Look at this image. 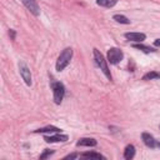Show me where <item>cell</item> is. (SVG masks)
<instances>
[{
    "label": "cell",
    "mask_w": 160,
    "mask_h": 160,
    "mask_svg": "<svg viewBox=\"0 0 160 160\" xmlns=\"http://www.w3.org/2000/svg\"><path fill=\"white\" fill-rule=\"evenodd\" d=\"M71 58H72V49H71V48H65V49L61 51V54L59 55V58H58V61H56V70H58V71H62V70L69 65Z\"/></svg>",
    "instance_id": "cell-1"
},
{
    "label": "cell",
    "mask_w": 160,
    "mask_h": 160,
    "mask_svg": "<svg viewBox=\"0 0 160 160\" xmlns=\"http://www.w3.org/2000/svg\"><path fill=\"white\" fill-rule=\"evenodd\" d=\"M94 58H95V61H96V64L99 65L100 70L105 74V76H106L109 80H111V74H110V70H109L108 62H106V60H105L104 55H102L98 49H94Z\"/></svg>",
    "instance_id": "cell-2"
},
{
    "label": "cell",
    "mask_w": 160,
    "mask_h": 160,
    "mask_svg": "<svg viewBox=\"0 0 160 160\" xmlns=\"http://www.w3.org/2000/svg\"><path fill=\"white\" fill-rule=\"evenodd\" d=\"M51 89H52V94H54V101L55 104H61L64 95H65V86L62 82L60 81H52L51 82Z\"/></svg>",
    "instance_id": "cell-3"
},
{
    "label": "cell",
    "mask_w": 160,
    "mask_h": 160,
    "mask_svg": "<svg viewBox=\"0 0 160 160\" xmlns=\"http://www.w3.org/2000/svg\"><path fill=\"white\" fill-rule=\"evenodd\" d=\"M122 58H124V54H122V51L120 49H118V48H110L108 50V61L110 64H114L115 65V64L120 62L122 60Z\"/></svg>",
    "instance_id": "cell-4"
},
{
    "label": "cell",
    "mask_w": 160,
    "mask_h": 160,
    "mask_svg": "<svg viewBox=\"0 0 160 160\" xmlns=\"http://www.w3.org/2000/svg\"><path fill=\"white\" fill-rule=\"evenodd\" d=\"M19 71H20V75H21L22 80L25 81V84H26L28 86H30V85H31V72H30L29 68H28L22 61L19 62Z\"/></svg>",
    "instance_id": "cell-5"
},
{
    "label": "cell",
    "mask_w": 160,
    "mask_h": 160,
    "mask_svg": "<svg viewBox=\"0 0 160 160\" xmlns=\"http://www.w3.org/2000/svg\"><path fill=\"white\" fill-rule=\"evenodd\" d=\"M21 2L25 5V8L34 14L35 16H38L40 14V8L36 2V0H21Z\"/></svg>",
    "instance_id": "cell-6"
},
{
    "label": "cell",
    "mask_w": 160,
    "mask_h": 160,
    "mask_svg": "<svg viewBox=\"0 0 160 160\" xmlns=\"http://www.w3.org/2000/svg\"><path fill=\"white\" fill-rule=\"evenodd\" d=\"M68 139H69L68 135H62L60 132H56V135H50V136H45L44 138V140L46 142H59V141L64 142V141H68Z\"/></svg>",
    "instance_id": "cell-7"
},
{
    "label": "cell",
    "mask_w": 160,
    "mask_h": 160,
    "mask_svg": "<svg viewBox=\"0 0 160 160\" xmlns=\"http://www.w3.org/2000/svg\"><path fill=\"white\" fill-rule=\"evenodd\" d=\"M125 38L128 40H131V41H136V42H141L145 40V34L142 32H125Z\"/></svg>",
    "instance_id": "cell-8"
},
{
    "label": "cell",
    "mask_w": 160,
    "mask_h": 160,
    "mask_svg": "<svg viewBox=\"0 0 160 160\" xmlns=\"http://www.w3.org/2000/svg\"><path fill=\"white\" fill-rule=\"evenodd\" d=\"M141 138H142L144 144H145L148 148L154 149V148L156 146V141H155L154 136H152V135H150L149 132H142V134H141Z\"/></svg>",
    "instance_id": "cell-9"
},
{
    "label": "cell",
    "mask_w": 160,
    "mask_h": 160,
    "mask_svg": "<svg viewBox=\"0 0 160 160\" xmlns=\"http://www.w3.org/2000/svg\"><path fill=\"white\" fill-rule=\"evenodd\" d=\"M96 144H98V141L92 138H81L76 142L78 146H96Z\"/></svg>",
    "instance_id": "cell-10"
},
{
    "label": "cell",
    "mask_w": 160,
    "mask_h": 160,
    "mask_svg": "<svg viewBox=\"0 0 160 160\" xmlns=\"http://www.w3.org/2000/svg\"><path fill=\"white\" fill-rule=\"evenodd\" d=\"M134 155H135V146L131 145V144L126 145V148H125V150H124V158H125L126 160H130V159L134 158Z\"/></svg>",
    "instance_id": "cell-11"
},
{
    "label": "cell",
    "mask_w": 160,
    "mask_h": 160,
    "mask_svg": "<svg viewBox=\"0 0 160 160\" xmlns=\"http://www.w3.org/2000/svg\"><path fill=\"white\" fill-rule=\"evenodd\" d=\"M60 131H61V129L52 126V125H48L45 128H40V129L34 130V132H60Z\"/></svg>",
    "instance_id": "cell-12"
},
{
    "label": "cell",
    "mask_w": 160,
    "mask_h": 160,
    "mask_svg": "<svg viewBox=\"0 0 160 160\" xmlns=\"http://www.w3.org/2000/svg\"><path fill=\"white\" fill-rule=\"evenodd\" d=\"M118 0H96V4L104 8H112L114 5H116Z\"/></svg>",
    "instance_id": "cell-13"
},
{
    "label": "cell",
    "mask_w": 160,
    "mask_h": 160,
    "mask_svg": "<svg viewBox=\"0 0 160 160\" xmlns=\"http://www.w3.org/2000/svg\"><path fill=\"white\" fill-rule=\"evenodd\" d=\"M82 158H88V159H105L101 154L99 152H95V151H88V152H84L81 154Z\"/></svg>",
    "instance_id": "cell-14"
},
{
    "label": "cell",
    "mask_w": 160,
    "mask_h": 160,
    "mask_svg": "<svg viewBox=\"0 0 160 160\" xmlns=\"http://www.w3.org/2000/svg\"><path fill=\"white\" fill-rule=\"evenodd\" d=\"M132 48H135V49H138V50H141V51H144V52H154L155 51V49H152V48H150V46H146V45H142V44H134L132 45Z\"/></svg>",
    "instance_id": "cell-15"
},
{
    "label": "cell",
    "mask_w": 160,
    "mask_h": 160,
    "mask_svg": "<svg viewBox=\"0 0 160 160\" xmlns=\"http://www.w3.org/2000/svg\"><path fill=\"white\" fill-rule=\"evenodd\" d=\"M112 19L116 21V22H120V24H130V20L126 18V16H124V15H120V14H116V15H114L112 16Z\"/></svg>",
    "instance_id": "cell-16"
},
{
    "label": "cell",
    "mask_w": 160,
    "mask_h": 160,
    "mask_svg": "<svg viewBox=\"0 0 160 160\" xmlns=\"http://www.w3.org/2000/svg\"><path fill=\"white\" fill-rule=\"evenodd\" d=\"M152 79H160V74L156 71H149L142 76V80H152Z\"/></svg>",
    "instance_id": "cell-17"
},
{
    "label": "cell",
    "mask_w": 160,
    "mask_h": 160,
    "mask_svg": "<svg viewBox=\"0 0 160 160\" xmlns=\"http://www.w3.org/2000/svg\"><path fill=\"white\" fill-rule=\"evenodd\" d=\"M54 154V150H51V149H45L44 150V152L40 155V159L42 160V159H46V158H49L50 155H52Z\"/></svg>",
    "instance_id": "cell-18"
},
{
    "label": "cell",
    "mask_w": 160,
    "mask_h": 160,
    "mask_svg": "<svg viewBox=\"0 0 160 160\" xmlns=\"http://www.w3.org/2000/svg\"><path fill=\"white\" fill-rule=\"evenodd\" d=\"M75 158H78V154H69L64 159H75Z\"/></svg>",
    "instance_id": "cell-19"
},
{
    "label": "cell",
    "mask_w": 160,
    "mask_h": 160,
    "mask_svg": "<svg viewBox=\"0 0 160 160\" xmlns=\"http://www.w3.org/2000/svg\"><path fill=\"white\" fill-rule=\"evenodd\" d=\"M154 45H155L156 48H160V39H156V40L154 41Z\"/></svg>",
    "instance_id": "cell-20"
},
{
    "label": "cell",
    "mask_w": 160,
    "mask_h": 160,
    "mask_svg": "<svg viewBox=\"0 0 160 160\" xmlns=\"http://www.w3.org/2000/svg\"><path fill=\"white\" fill-rule=\"evenodd\" d=\"M10 34H11V38L14 39V36H15V32H14V30H10Z\"/></svg>",
    "instance_id": "cell-21"
},
{
    "label": "cell",
    "mask_w": 160,
    "mask_h": 160,
    "mask_svg": "<svg viewBox=\"0 0 160 160\" xmlns=\"http://www.w3.org/2000/svg\"><path fill=\"white\" fill-rule=\"evenodd\" d=\"M156 146H159V148H160V142H156Z\"/></svg>",
    "instance_id": "cell-22"
},
{
    "label": "cell",
    "mask_w": 160,
    "mask_h": 160,
    "mask_svg": "<svg viewBox=\"0 0 160 160\" xmlns=\"http://www.w3.org/2000/svg\"><path fill=\"white\" fill-rule=\"evenodd\" d=\"M159 128H160V126H159Z\"/></svg>",
    "instance_id": "cell-23"
}]
</instances>
